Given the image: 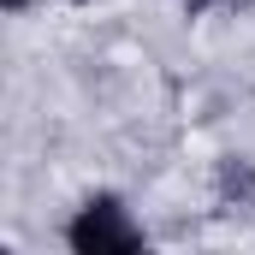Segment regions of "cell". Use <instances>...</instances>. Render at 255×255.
<instances>
[{
    "mask_svg": "<svg viewBox=\"0 0 255 255\" xmlns=\"http://www.w3.org/2000/svg\"><path fill=\"white\" fill-rule=\"evenodd\" d=\"M190 6H214V0H190Z\"/></svg>",
    "mask_w": 255,
    "mask_h": 255,
    "instance_id": "3957f363",
    "label": "cell"
},
{
    "mask_svg": "<svg viewBox=\"0 0 255 255\" xmlns=\"http://www.w3.org/2000/svg\"><path fill=\"white\" fill-rule=\"evenodd\" d=\"M6 6H12V12H24V6H30V0H6Z\"/></svg>",
    "mask_w": 255,
    "mask_h": 255,
    "instance_id": "7a4b0ae2",
    "label": "cell"
},
{
    "mask_svg": "<svg viewBox=\"0 0 255 255\" xmlns=\"http://www.w3.org/2000/svg\"><path fill=\"white\" fill-rule=\"evenodd\" d=\"M65 244L77 255H136L142 250V226L119 208V196H89V202L71 214Z\"/></svg>",
    "mask_w": 255,
    "mask_h": 255,
    "instance_id": "6da1fadb",
    "label": "cell"
}]
</instances>
